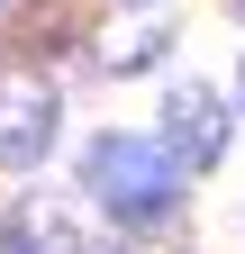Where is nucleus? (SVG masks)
Returning <instances> with one entry per match:
<instances>
[{
  "instance_id": "f03ea898",
  "label": "nucleus",
  "mask_w": 245,
  "mask_h": 254,
  "mask_svg": "<svg viewBox=\"0 0 245 254\" xmlns=\"http://www.w3.org/2000/svg\"><path fill=\"white\" fill-rule=\"evenodd\" d=\"M55 118H64L55 82H37V73H0V164L27 173V164L55 145Z\"/></svg>"
},
{
  "instance_id": "f257e3e1",
  "label": "nucleus",
  "mask_w": 245,
  "mask_h": 254,
  "mask_svg": "<svg viewBox=\"0 0 245 254\" xmlns=\"http://www.w3.org/2000/svg\"><path fill=\"white\" fill-rule=\"evenodd\" d=\"M82 190L109 218H127V227H155V218L182 200V173L164 164V145H145V136H100L82 154Z\"/></svg>"
},
{
  "instance_id": "7ed1b4c3",
  "label": "nucleus",
  "mask_w": 245,
  "mask_h": 254,
  "mask_svg": "<svg viewBox=\"0 0 245 254\" xmlns=\"http://www.w3.org/2000/svg\"><path fill=\"white\" fill-rule=\"evenodd\" d=\"M218 154H227V109L209 100L200 82H182L173 100H164V164L173 173H209Z\"/></svg>"
},
{
  "instance_id": "20e7f679",
  "label": "nucleus",
  "mask_w": 245,
  "mask_h": 254,
  "mask_svg": "<svg viewBox=\"0 0 245 254\" xmlns=\"http://www.w3.org/2000/svg\"><path fill=\"white\" fill-rule=\"evenodd\" d=\"M0 254H82V245H73V227H64L55 209L18 200L9 218H0Z\"/></svg>"
},
{
  "instance_id": "39448f33",
  "label": "nucleus",
  "mask_w": 245,
  "mask_h": 254,
  "mask_svg": "<svg viewBox=\"0 0 245 254\" xmlns=\"http://www.w3.org/2000/svg\"><path fill=\"white\" fill-rule=\"evenodd\" d=\"M236 91H245V73H236Z\"/></svg>"
},
{
  "instance_id": "423d86ee",
  "label": "nucleus",
  "mask_w": 245,
  "mask_h": 254,
  "mask_svg": "<svg viewBox=\"0 0 245 254\" xmlns=\"http://www.w3.org/2000/svg\"><path fill=\"white\" fill-rule=\"evenodd\" d=\"M109 254H118V245H109Z\"/></svg>"
}]
</instances>
